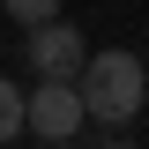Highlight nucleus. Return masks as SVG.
Segmentation results:
<instances>
[{
  "mask_svg": "<svg viewBox=\"0 0 149 149\" xmlns=\"http://www.w3.org/2000/svg\"><path fill=\"white\" fill-rule=\"evenodd\" d=\"M82 97H90V119L127 127L134 112H142V97H149V67L134 52H97L90 67H82Z\"/></svg>",
  "mask_w": 149,
  "mask_h": 149,
  "instance_id": "f257e3e1",
  "label": "nucleus"
},
{
  "mask_svg": "<svg viewBox=\"0 0 149 149\" xmlns=\"http://www.w3.org/2000/svg\"><path fill=\"white\" fill-rule=\"evenodd\" d=\"M90 60H97V52L82 45L74 22H45V30H30V74H37V82H82Z\"/></svg>",
  "mask_w": 149,
  "mask_h": 149,
  "instance_id": "f03ea898",
  "label": "nucleus"
},
{
  "mask_svg": "<svg viewBox=\"0 0 149 149\" xmlns=\"http://www.w3.org/2000/svg\"><path fill=\"white\" fill-rule=\"evenodd\" d=\"M82 119H90V97H82V82H37L30 90V134H45V142H74L82 134Z\"/></svg>",
  "mask_w": 149,
  "mask_h": 149,
  "instance_id": "7ed1b4c3",
  "label": "nucleus"
},
{
  "mask_svg": "<svg viewBox=\"0 0 149 149\" xmlns=\"http://www.w3.org/2000/svg\"><path fill=\"white\" fill-rule=\"evenodd\" d=\"M22 134H30V90L8 82L0 90V142H22Z\"/></svg>",
  "mask_w": 149,
  "mask_h": 149,
  "instance_id": "20e7f679",
  "label": "nucleus"
},
{
  "mask_svg": "<svg viewBox=\"0 0 149 149\" xmlns=\"http://www.w3.org/2000/svg\"><path fill=\"white\" fill-rule=\"evenodd\" d=\"M8 15L22 22V30H45V22H60V0H0Z\"/></svg>",
  "mask_w": 149,
  "mask_h": 149,
  "instance_id": "39448f33",
  "label": "nucleus"
}]
</instances>
